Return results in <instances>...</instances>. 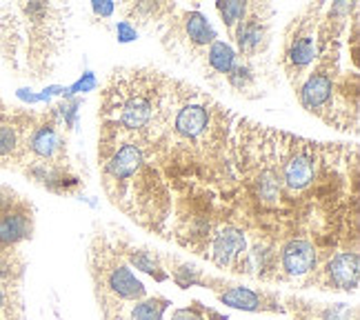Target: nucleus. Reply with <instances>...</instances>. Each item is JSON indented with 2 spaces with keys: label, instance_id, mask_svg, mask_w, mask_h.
Listing matches in <instances>:
<instances>
[{
  "label": "nucleus",
  "instance_id": "obj_3",
  "mask_svg": "<svg viewBox=\"0 0 360 320\" xmlns=\"http://www.w3.org/2000/svg\"><path fill=\"white\" fill-rule=\"evenodd\" d=\"M91 276L105 320H120L122 302L145 298V285L131 274L120 252L107 243L98 241L91 247Z\"/></svg>",
  "mask_w": 360,
  "mask_h": 320
},
{
  "label": "nucleus",
  "instance_id": "obj_13",
  "mask_svg": "<svg viewBox=\"0 0 360 320\" xmlns=\"http://www.w3.org/2000/svg\"><path fill=\"white\" fill-rule=\"evenodd\" d=\"M120 256H124L129 260V265H134L136 269H141L149 276H154L156 281H167V271H162V258L160 254L156 252H151V249L147 247H136V245H129V247H124Z\"/></svg>",
  "mask_w": 360,
  "mask_h": 320
},
{
  "label": "nucleus",
  "instance_id": "obj_7",
  "mask_svg": "<svg viewBox=\"0 0 360 320\" xmlns=\"http://www.w3.org/2000/svg\"><path fill=\"white\" fill-rule=\"evenodd\" d=\"M247 238L245 231L236 225H225V227H214L210 241H207L205 254L220 269H231L238 274L240 262L247 256Z\"/></svg>",
  "mask_w": 360,
  "mask_h": 320
},
{
  "label": "nucleus",
  "instance_id": "obj_26",
  "mask_svg": "<svg viewBox=\"0 0 360 320\" xmlns=\"http://www.w3.org/2000/svg\"><path fill=\"white\" fill-rule=\"evenodd\" d=\"M91 11L101 18H109L116 11V5L112 0H91Z\"/></svg>",
  "mask_w": 360,
  "mask_h": 320
},
{
  "label": "nucleus",
  "instance_id": "obj_17",
  "mask_svg": "<svg viewBox=\"0 0 360 320\" xmlns=\"http://www.w3.org/2000/svg\"><path fill=\"white\" fill-rule=\"evenodd\" d=\"M169 300L162 296H154V298H143L134 305V309L129 314V320H162V314L167 312Z\"/></svg>",
  "mask_w": 360,
  "mask_h": 320
},
{
  "label": "nucleus",
  "instance_id": "obj_8",
  "mask_svg": "<svg viewBox=\"0 0 360 320\" xmlns=\"http://www.w3.org/2000/svg\"><path fill=\"white\" fill-rule=\"evenodd\" d=\"M25 149L36 158L34 162H45V165H56L60 167L65 158V141L58 132L56 120L45 116L40 122H36L34 127L27 134Z\"/></svg>",
  "mask_w": 360,
  "mask_h": 320
},
{
  "label": "nucleus",
  "instance_id": "obj_5",
  "mask_svg": "<svg viewBox=\"0 0 360 320\" xmlns=\"http://www.w3.org/2000/svg\"><path fill=\"white\" fill-rule=\"evenodd\" d=\"M34 233V210L9 187H0V254L30 241Z\"/></svg>",
  "mask_w": 360,
  "mask_h": 320
},
{
  "label": "nucleus",
  "instance_id": "obj_20",
  "mask_svg": "<svg viewBox=\"0 0 360 320\" xmlns=\"http://www.w3.org/2000/svg\"><path fill=\"white\" fill-rule=\"evenodd\" d=\"M174 9H176L174 5H162V3H131L124 7V11H127L131 18H138L141 23L160 20L165 18V13H169Z\"/></svg>",
  "mask_w": 360,
  "mask_h": 320
},
{
  "label": "nucleus",
  "instance_id": "obj_18",
  "mask_svg": "<svg viewBox=\"0 0 360 320\" xmlns=\"http://www.w3.org/2000/svg\"><path fill=\"white\" fill-rule=\"evenodd\" d=\"M174 262H176V267L172 269V278H174V283L178 285V287H183V289H187V287H193V285H212L214 281L212 278H207V276H202V271L198 269V267H193V265H187V262H183V260H178V258H172Z\"/></svg>",
  "mask_w": 360,
  "mask_h": 320
},
{
  "label": "nucleus",
  "instance_id": "obj_14",
  "mask_svg": "<svg viewBox=\"0 0 360 320\" xmlns=\"http://www.w3.org/2000/svg\"><path fill=\"white\" fill-rule=\"evenodd\" d=\"M30 127H20V124L3 122L0 124V160H20L25 156V143Z\"/></svg>",
  "mask_w": 360,
  "mask_h": 320
},
{
  "label": "nucleus",
  "instance_id": "obj_11",
  "mask_svg": "<svg viewBox=\"0 0 360 320\" xmlns=\"http://www.w3.org/2000/svg\"><path fill=\"white\" fill-rule=\"evenodd\" d=\"M218 300L227 305V307L243 309V312H285V307H281L276 296L260 294V291L240 285H231L225 291H220Z\"/></svg>",
  "mask_w": 360,
  "mask_h": 320
},
{
  "label": "nucleus",
  "instance_id": "obj_25",
  "mask_svg": "<svg viewBox=\"0 0 360 320\" xmlns=\"http://www.w3.org/2000/svg\"><path fill=\"white\" fill-rule=\"evenodd\" d=\"M16 96L22 101V103H27V105H38V103H49V98L45 96V91H40V94H36V91H32V89H27V87H22V89H18L16 91Z\"/></svg>",
  "mask_w": 360,
  "mask_h": 320
},
{
  "label": "nucleus",
  "instance_id": "obj_1",
  "mask_svg": "<svg viewBox=\"0 0 360 320\" xmlns=\"http://www.w3.org/2000/svg\"><path fill=\"white\" fill-rule=\"evenodd\" d=\"M69 7L18 3L0 9V53L18 76H51L63 53Z\"/></svg>",
  "mask_w": 360,
  "mask_h": 320
},
{
  "label": "nucleus",
  "instance_id": "obj_10",
  "mask_svg": "<svg viewBox=\"0 0 360 320\" xmlns=\"http://www.w3.org/2000/svg\"><path fill=\"white\" fill-rule=\"evenodd\" d=\"M281 269L289 278H302L318 267V249L307 238H289L281 249Z\"/></svg>",
  "mask_w": 360,
  "mask_h": 320
},
{
  "label": "nucleus",
  "instance_id": "obj_12",
  "mask_svg": "<svg viewBox=\"0 0 360 320\" xmlns=\"http://www.w3.org/2000/svg\"><path fill=\"white\" fill-rule=\"evenodd\" d=\"M180 32H183V38L189 45V49H193V47L207 49L218 40L214 25L210 23V18H205L198 9L180 13Z\"/></svg>",
  "mask_w": 360,
  "mask_h": 320
},
{
  "label": "nucleus",
  "instance_id": "obj_6",
  "mask_svg": "<svg viewBox=\"0 0 360 320\" xmlns=\"http://www.w3.org/2000/svg\"><path fill=\"white\" fill-rule=\"evenodd\" d=\"M271 13L274 9L269 5H260V3L249 5L247 16L231 32L233 38H236L240 56H245L247 60L267 51L271 43V20H269Z\"/></svg>",
  "mask_w": 360,
  "mask_h": 320
},
{
  "label": "nucleus",
  "instance_id": "obj_15",
  "mask_svg": "<svg viewBox=\"0 0 360 320\" xmlns=\"http://www.w3.org/2000/svg\"><path fill=\"white\" fill-rule=\"evenodd\" d=\"M205 60H207V74L225 78L233 69V65L238 63V53L233 51L231 45L223 43V40H216V43L207 47Z\"/></svg>",
  "mask_w": 360,
  "mask_h": 320
},
{
  "label": "nucleus",
  "instance_id": "obj_27",
  "mask_svg": "<svg viewBox=\"0 0 360 320\" xmlns=\"http://www.w3.org/2000/svg\"><path fill=\"white\" fill-rule=\"evenodd\" d=\"M294 320H314V318H309V316H298V318H294Z\"/></svg>",
  "mask_w": 360,
  "mask_h": 320
},
{
  "label": "nucleus",
  "instance_id": "obj_19",
  "mask_svg": "<svg viewBox=\"0 0 360 320\" xmlns=\"http://www.w3.org/2000/svg\"><path fill=\"white\" fill-rule=\"evenodd\" d=\"M304 316H318L323 320H358V309L349 307L345 302L336 305H325V307L316 309V307H298Z\"/></svg>",
  "mask_w": 360,
  "mask_h": 320
},
{
  "label": "nucleus",
  "instance_id": "obj_4",
  "mask_svg": "<svg viewBox=\"0 0 360 320\" xmlns=\"http://www.w3.org/2000/svg\"><path fill=\"white\" fill-rule=\"evenodd\" d=\"M323 5L307 7L302 13L294 16L285 30L283 43V67L285 74L292 80V85L298 89L304 78V72L318 60V13Z\"/></svg>",
  "mask_w": 360,
  "mask_h": 320
},
{
  "label": "nucleus",
  "instance_id": "obj_2",
  "mask_svg": "<svg viewBox=\"0 0 360 320\" xmlns=\"http://www.w3.org/2000/svg\"><path fill=\"white\" fill-rule=\"evenodd\" d=\"M160 94V78L145 72H129V76L114 72L112 82L103 94V116L109 118L107 129L138 132L145 129L156 111Z\"/></svg>",
  "mask_w": 360,
  "mask_h": 320
},
{
  "label": "nucleus",
  "instance_id": "obj_16",
  "mask_svg": "<svg viewBox=\"0 0 360 320\" xmlns=\"http://www.w3.org/2000/svg\"><path fill=\"white\" fill-rule=\"evenodd\" d=\"M225 78L229 82V87L238 94L254 91L258 87V72L249 63H243V60H238L236 65H233V69Z\"/></svg>",
  "mask_w": 360,
  "mask_h": 320
},
{
  "label": "nucleus",
  "instance_id": "obj_9",
  "mask_svg": "<svg viewBox=\"0 0 360 320\" xmlns=\"http://www.w3.org/2000/svg\"><path fill=\"white\" fill-rule=\"evenodd\" d=\"M358 276H360V258L358 252H338L329 260L325 269L318 276L321 289H342V291H356L358 289Z\"/></svg>",
  "mask_w": 360,
  "mask_h": 320
},
{
  "label": "nucleus",
  "instance_id": "obj_23",
  "mask_svg": "<svg viewBox=\"0 0 360 320\" xmlns=\"http://www.w3.org/2000/svg\"><path fill=\"white\" fill-rule=\"evenodd\" d=\"M172 320H207V309L200 307V302H193L191 307L176 309Z\"/></svg>",
  "mask_w": 360,
  "mask_h": 320
},
{
  "label": "nucleus",
  "instance_id": "obj_22",
  "mask_svg": "<svg viewBox=\"0 0 360 320\" xmlns=\"http://www.w3.org/2000/svg\"><path fill=\"white\" fill-rule=\"evenodd\" d=\"M96 87H98V80H96L94 72H85L82 74L72 87H67L65 91V98L67 96H76V94H87V91H94Z\"/></svg>",
  "mask_w": 360,
  "mask_h": 320
},
{
  "label": "nucleus",
  "instance_id": "obj_24",
  "mask_svg": "<svg viewBox=\"0 0 360 320\" xmlns=\"http://www.w3.org/2000/svg\"><path fill=\"white\" fill-rule=\"evenodd\" d=\"M116 38H118V43H134L138 38V32L129 20H120L116 25Z\"/></svg>",
  "mask_w": 360,
  "mask_h": 320
},
{
  "label": "nucleus",
  "instance_id": "obj_21",
  "mask_svg": "<svg viewBox=\"0 0 360 320\" xmlns=\"http://www.w3.org/2000/svg\"><path fill=\"white\" fill-rule=\"evenodd\" d=\"M216 9H218L220 16H223V23H225L227 30L233 32L236 30V25L243 23V18L247 16L249 3H238V0H229V3H225V0H218Z\"/></svg>",
  "mask_w": 360,
  "mask_h": 320
}]
</instances>
